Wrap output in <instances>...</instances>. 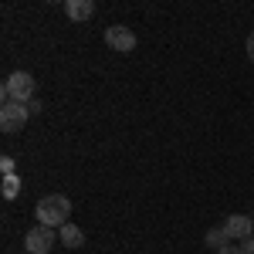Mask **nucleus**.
<instances>
[{"label": "nucleus", "mask_w": 254, "mask_h": 254, "mask_svg": "<svg viewBox=\"0 0 254 254\" xmlns=\"http://www.w3.org/2000/svg\"><path fill=\"white\" fill-rule=\"evenodd\" d=\"M214 254H244V251H241V244H227V248H220Z\"/></svg>", "instance_id": "12"}, {"label": "nucleus", "mask_w": 254, "mask_h": 254, "mask_svg": "<svg viewBox=\"0 0 254 254\" xmlns=\"http://www.w3.org/2000/svg\"><path fill=\"white\" fill-rule=\"evenodd\" d=\"M24 248L31 254H48L55 248V227H44V224L31 227V231L24 234Z\"/></svg>", "instance_id": "4"}, {"label": "nucleus", "mask_w": 254, "mask_h": 254, "mask_svg": "<svg viewBox=\"0 0 254 254\" xmlns=\"http://www.w3.org/2000/svg\"><path fill=\"white\" fill-rule=\"evenodd\" d=\"M27 119H31V109H27V105L7 102V105L0 109V129H3V132H20V129L27 126Z\"/></svg>", "instance_id": "3"}, {"label": "nucleus", "mask_w": 254, "mask_h": 254, "mask_svg": "<svg viewBox=\"0 0 254 254\" xmlns=\"http://www.w3.org/2000/svg\"><path fill=\"white\" fill-rule=\"evenodd\" d=\"M64 14L71 20H88L95 14V3L92 0H64Z\"/></svg>", "instance_id": "7"}, {"label": "nucleus", "mask_w": 254, "mask_h": 254, "mask_svg": "<svg viewBox=\"0 0 254 254\" xmlns=\"http://www.w3.org/2000/svg\"><path fill=\"white\" fill-rule=\"evenodd\" d=\"M224 231H227V237H231L234 244H241V241H248V237L254 234V220L244 217V214H234V217H227Z\"/></svg>", "instance_id": "6"}, {"label": "nucleus", "mask_w": 254, "mask_h": 254, "mask_svg": "<svg viewBox=\"0 0 254 254\" xmlns=\"http://www.w3.org/2000/svg\"><path fill=\"white\" fill-rule=\"evenodd\" d=\"M203 244H207V248H214V251H220V248H227V244H234V241L227 237L224 227H210V231L203 234Z\"/></svg>", "instance_id": "9"}, {"label": "nucleus", "mask_w": 254, "mask_h": 254, "mask_svg": "<svg viewBox=\"0 0 254 254\" xmlns=\"http://www.w3.org/2000/svg\"><path fill=\"white\" fill-rule=\"evenodd\" d=\"M0 170H3V176H14V156H3V159H0Z\"/></svg>", "instance_id": "11"}, {"label": "nucleus", "mask_w": 254, "mask_h": 254, "mask_svg": "<svg viewBox=\"0 0 254 254\" xmlns=\"http://www.w3.org/2000/svg\"><path fill=\"white\" fill-rule=\"evenodd\" d=\"M105 44H109L112 51H122V55H129V51L136 48V34H132L126 24H112V27H105Z\"/></svg>", "instance_id": "5"}, {"label": "nucleus", "mask_w": 254, "mask_h": 254, "mask_svg": "<svg viewBox=\"0 0 254 254\" xmlns=\"http://www.w3.org/2000/svg\"><path fill=\"white\" fill-rule=\"evenodd\" d=\"M58 237H61L64 248H81V244H85V231L75 227V224H64V227L58 231Z\"/></svg>", "instance_id": "8"}, {"label": "nucleus", "mask_w": 254, "mask_h": 254, "mask_svg": "<svg viewBox=\"0 0 254 254\" xmlns=\"http://www.w3.org/2000/svg\"><path fill=\"white\" fill-rule=\"evenodd\" d=\"M248 58L254 61V34H251V38H248Z\"/></svg>", "instance_id": "14"}, {"label": "nucleus", "mask_w": 254, "mask_h": 254, "mask_svg": "<svg viewBox=\"0 0 254 254\" xmlns=\"http://www.w3.org/2000/svg\"><path fill=\"white\" fill-rule=\"evenodd\" d=\"M241 251H244V254H254V234L248 237V241H241Z\"/></svg>", "instance_id": "13"}, {"label": "nucleus", "mask_w": 254, "mask_h": 254, "mask_svg": "<svg viewBox=\"0 0 254 254\" xmlns=\"http://www.w3.org/2000/svg\"><path fill=\"white\" fill-rule=\"evenodd\" d=\"M17 190H20V176L17 173H14V176H3V200H14Z\"/></svg>", "instance_id": "10"}, {"label": "nucleus", "mask_w": 254, "mask_h": 254, "mask_svg": "<svg viewBox=\"0 0 254 254\" xmlns=\"http://www.w3.org/2000/svg\"><path fill=\"white\" fill-rule=\"evenodd\" d=\"M34 217H38V224H44V227H64L68 224V217H71V200L64 193H51L44 196V200H38V207H34Z\"/></svg>", "instance_id": "1"}, {"label": "nucleus", "mask_w": 254, "mask_h": 254, "mask_svg": "<svg viewBox=\"0 0 254 254\" xmlns=\"http://www.w3.org/2000/svg\"><path fill=\"white\" fill-rule=\"evenodd\" d=\"M0 98H3V105H7V102L31 105V102H34V75H31V71H14L10 78L3 81V88H0Z\"/></svg>", "instance_id": "2"}]
</instances>
